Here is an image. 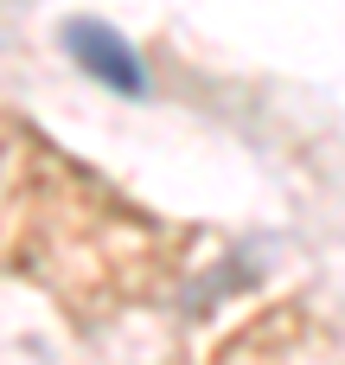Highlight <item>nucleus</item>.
Segmentation results:
<instances>
[{
	"mask_svg": "<svg viewBox=\"0 0 345 365\" xmlns=\"http://www.w3.org/2000/svg\"><path fill=\"white\" fill-rule=\"evenodd\" d=\"M64 51H70L90 77H102L109 90H122V96H141V90H147V71H141L134 45H128L115 26H102V19H70V26H64Z\"/></svg>",
	"mask_w": 345,
	"mask_h": 365,
	"instance_id": "obj_1",
	"label": "nucleus"
}]
</instances>
